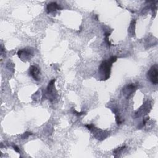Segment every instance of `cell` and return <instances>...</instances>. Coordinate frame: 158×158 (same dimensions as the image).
Listing matches in <instances>:
<instances>
[{
  "mask_svg": "<svg viewBox=\"0 0 158 158\" xmlns=\"http://www.w3.org/2000/svg\"><path fill=\"white\" fill-rule=\"evenodd\" d=\"M117 59V57L116 56H111L108 60L102 62L98 70L101 80H106L110 77L112 64L116 62Z\"/></svg>",
  "mask_w": 158,
  "mask_h": 158,
  "instance_id": "cell-1",
  "label": "cell"
},
{
  "mask_svg": "<svg viewBox=\"0 0 158 158\" xmlns=\"http://www.w3.org/2000/svg\"><path fill=\"white\" fill-rule=\"evenodd\" d=\"M158 71H157V65H154L152 66L147 73V77L151 81V82L154 85H157L158 83L157 78Z\"/></svg>",
  "mask_w": 158,
  "mask_h": 158,
  "instance_id": "cell-2",
  "label": "cell"
},
{
  "mask_svg": "<svg viewBox=\"0 0 158 158\" xmlns=\"http://www.w3.org/2000/svg\"><path fill=\"white\" fill-rule=\"evenodd\" d=\"M33 55V52L31 49H22L19 50L17 52L18 57L23 60H25L26 59L28 60V59H30Z\"/></svg>",
  "mask_w": 158,
  "mask_h": 158,
  "instance_id": "cell-3",
  "label": "cell"
},
{
  "mask_svg": "<svg viewBox=\"0 0 158 158\" xmlns=\"http://www.w3.org/2000/svg\"><path fill=\"white\" fill-rule=\"evenodd\" d=\"M56 80L55 79H52L50 81V82L49 83L48 86H47V94L49 96V99L52 101V99H54L55 97H54V83H55Z\"/></svg>",
  "mask_w": 158,
  "mask_h": 158,
  "instance_id": "cell-4",
  "label": "cell"
},
{
  "mask_svg": "<svg viewBox=\"0 0 158 158\" xmlns=\"http://www.w3.org/2000/svg\"><path fill=\"white\" fill-rule=\"evenodd\" d=\"M136 88L137 85L134 83L128 85L123 88V93L126 96V98H128L136 89Z\"/></svg>",
  "mask_w": 158,
  "mask_h": 158,
  "instance_id": "cell-5",
  "label": "cell"
},
{
  "mask_svg": "<svg viewBox=\"0 0 158 158\" xmlns=\"http://www.w3.org/2000/svg\"><path fill=\"white\" fill-rule=\"evenodd\" d=\"M29 74L36 81L40 80V72L39 69L35 65H31L29 69Z\"/></svg>",
  "mask_w": 158,
  "mask_h": 158,
  "instance_id": "cell-6",
  "label": "cell"
},
{
  "mask_svg": "<svg viewBox=\"0 0 158 158\" xmlns=\"http://www.w3.org/2000/svg\"><path fill=\"white\" fill-rule=\"evenodd\" d=\"M91 130L93 131V134H94V136L96 138V139L99 140H102L105 139V138H106L109 134L108 133H105L104 131L96 128L95 127H94Z\"/></svg>",
  "mask_w": 158,
  "mask_h": 158,
  "instance_id": "cell-7",
  "label": "cell"
},
{
  "mask_svg": "<svg viewBox=\"0 0 158 158\" xmlns=\"http://www.w3.org/2000/svg\"><path fill=\"white\" fill-rule=\"evenodd\" d=\"M60 9V6L56 2H54L48 4L46 7V10H47L48 13L56 11V10Z\"/></svg>",
  "mask_w": 158,
  "mask_h": 158,
  "instance_id": "cell-8",
  "label": "cell"
},
{
  "mask_svg": "<svg viewBox=\"0 0 158 158\" xmlns=\"http://www.w3.org/2000/svg\"><path fill=\"white\" fill-rule=\"evenodd\" d=\"M125 148V146H122L120 148H117L116 149H115L114 151V154H118V152H120L122 150H123L124 148Z\"/></svg>",
  "mask_w": 158,
  "mask_h": 158,
  "instance_id": "cell-9",
  "label": "cell"
},
{
  "mask_svg": "<svg viewBox=\"0 0 158 158\" xmlns=\"http://www.w3.org/2000/svg\"><path fill=\"white\" fill-rule=\"evenodd\" d=\"M32 135L31 133L27 131V132L24 133L21 136V137H22V139H26L27 138H28V137L30 135Z\"/></svg>",
  "mask_w": 158,
  "mask_h": 158,
  "instance_id": "cell-10",
  "label": "cell"
},
{
  "mask_svg": "<svg viewBox=\"0 0 158 158\" xmlns=\"http://www.w3.org/2000/svg\"><path fill=\"white\" fill-rule=\"evenodd\" d=\"M72 110H73V114L76 115L77 116H81V115H83V114H85V112H78L76 111L74 109H72Z\"/></svg>",
  "mask_w": 158,
  "mask_h": 158,
  "instance_id": "cell-11",
  "label": "cell"
},
{
  "mask_svg": "<svg viewBox=\"0 0 158 158\" xmlns=\"http://www.w3.org/2000/svg\"><path fill=\"white\" fill-rule=\"evenodd\" d=\"M85 127H86L89 130H91L94 127V126L93 124H87V125H85Z\"/></svg>",
  "mask_w": 158,
  "mask_h": 158,
  "instance_id": "cell-12",
  "label": "cell"
},
{
  "mask_svg": "<svg viewBox=\"0 0 158 158\" xmlns=\"http://www.w3.org/2000/svg\"><path fill=\"white\" fill-rule=\"evenodd\" d=\"M13 148H14V149L15 150V151H16L17 152H20L19 148V147H18L17 146H16V145L13 146Z\"/></svg>",
  "mask_w": 158,
  "mask_h": 158,
  "instance_id": "cell-13",
  "label": "cell"
}]
</instances>
